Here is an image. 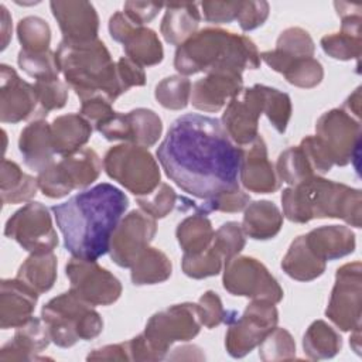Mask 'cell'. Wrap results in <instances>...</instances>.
Returning <instances> with one entry per match:
<instances>
[{"mask_svg":"<svg viewBox=\"0 0 362 362\" xmlns=\"http://www.w3.org/2000/svg\"><path fill=\"white\" fill-rule=\"evenodd\" d=\"M225 259L214 243H211L208 249L199 253H184L181 259V269L184 274L195 280L216 276L221 273Z\"/></svg>","mask_w":362,"mask_h":362,"instance_id":"obj_42","label":"cell"},{"mask_svg":"<svg viewBox=\"0 0 362 362\" xmlns=\"http://www.w3.org/2000/svg\"><path fill=\"white\" fill-rule=\"evenodd\" d=\"M103 170L136 197L148 195L161 182L157 160L147 147L122 143L110 147L103 157Z\"/></svg>","mask_w":362,"mask_h":362,"instance_id":"obj_7","label":"cell"},{"mask_svg":"<svg viewBox=\"0 0 362 362\" xmlns=\"http://www.w3.org/2000/svg\"><path fill=\"white\" fill-rule=\"evenodd\" d=\"M262 100H263V113L269 119L274 130L283 134L290 122L293 106L288 93L279 90L272 86L260 85Z\"/></svg>","mask_w":362,"mask_h":362,"instance_id":"obj_43","label":"cell"},{"mask_svg":"<svg viewBox=\"0 0 362 362\" xmlns=\"http://www.w3.org/2000/svg\"><path fill=\"white\" fill-rule=\"evenodd\" d=\"M201 327L197 304L181 303L154 313L141 334L153 352L154 361H161L167 356L174 342L194 339Z\"/></svg>","mask_w":362,"mask_h":362,"instance_id":"obj_9","label":"cell"},{"mask_svg":"<svg viewBox=\"0 0 362 362\" xmlns=\"http://www.w3.org/2000/svg\"><path fill=\"white\" fill-rule=\"evenodd\" d=\"M117 74L120 82L126 92L133 86H144L146 85V72L141 65L130 59L129 57H120L116 62Z\"/></svg>","mask_w":362,"mask_h":362,"instance_id":"obj_56","label":"cell"},{"mask_svg":"<svg viewBox=\"0 0 362 362\" xmlns=\"http://www.w3.org/2000/svg\"><path fill=\"white\" fill-rule=\"evenodd\" d=\"M334 7L341 17V30L324 35L320 41L321 48L338 61L358 59L362 51V7L344 1H335Z\"/></svg>","mask_w":362,"mask_h":362,"instance_id":"obj_22","label":"cell"},{"mask_svg":"<svg viewBox=\"0 0 362 362\" xmlns=\"http://www.w3.org/2000/svg\"><path fill=\"white\" fill-rule=\"evenodd\" d=\"M69 291L90 305H112L123 291L120 280L95 260L71 257L65 266Z\"/></svg>","mask_w":362,"mask_h":362,"instance_id":"obj_14","label":"cell"},{"mask_svg":"<svg viewBox=\"0 0 362 362\" xmlns=\"http://www.w3.org/2000/svg\"><path fill=\"white\" fill-rule=\"evenodd\" d=\"M327 262L321 260L307 245L305 235L297 236L288 246L283 260V272L297 281H313L324 274Z\"/></svg>","mask_w":362,"mask_h":362,"instance_id":"obj_33","label":"cell"},{"mask_svg":"<svg viewBox=\"0 0 362 362\" xmlns=\"http://www.w3.org/2000/svg\"><path fill=\"white\" fill-rule=\"evenodd\" d=\"M115 113L116 110H113L112 103L103 98H90L81 102L79 115H82L95 130L106 123Z\"/></svg>","mask_w":362,"mask_h":362,"instance_id":"obj_55","label":"cell"},{"mask_svg":"<svg viewBox=\"0 0 362 362\" xmlns=\"http://www.w3.org/2000/svg\"><path fill=\"white\" fill-rule=\"evenodd\" d=\"M274 49L291 58H304L314 57L315 44L307 30L301 27H288L277 37Z\"/></svg>","mask_w":362,"mask_h":362,"instance_id":"obj_47","label":"cell"},{"mask_svg":"<svg viewBox=\"0 0 362 362\" xmlns=\"http://www.w3.org/2000/svg\"><path fill=\"white\" fill-rule=\"evenodd\" d=\"M341 348V335L324 320H315L304 332L303 351L311 361L334 358Z\"/></svg>","mask_w":362,"mask_h":362,"instance_id":"obj_37","label":"cell"},{"mask_svg":"<svg viewBox=\"0 0 362 362\" xmlns=\"http://www.w3.org/2000/svg\"><path fill=\"white\" fill-rule=\"evenodd\" d=\"M304 235L310 249L324 262L345 257L356 247L355 233L344 225H324Z\"/></svg>","mask_w":362,"mask_h":362,"instance_id":"obj_29","label":"cell"},{"mask_svg":"<svg viewBox=\"0 0 362 362\" xmlns=\"http://www.w3.org/2000/svg\"><path fill=\"white\" fill-rule=\"evenodd\" d=\"M54 18L66 42L81 44L98 40L99 16L95 6L83 0H55L49 3Z\"/></svg>","mask_w":362,"mask_h":362,"instance_id":"obj_23","label":"cell"},{"mask_svg":"<svg viewBox=\"0 0 362 362\" xmlns=\"http://www.w3.org/2000/svg\"><path fill=\"white\" fill-rule=\"evenodd\" d=\"M274 170L279 180L290 187L317 175L300 146H291L281 151Z\"/></svg>","mask_w":362,"mask_h":362,"instance_id":"obj_39","label":"cell"},{"mask_svg":"<svg viewBox=\"0 0 362 362\" xmlns=\"http://www.w3.org/2000/svg\"><path fill=\"white\" fill-rule=\"evenodd\" d=\"M225 322V348L232 358H243L250 354L266 335L277 327L279 311L274 303L252 300L240 317L236 311H228Z\"/></svg>","mask_w":362,"mask_h":362,"instance_id":"obj_10","label":"cell"},{"mask_svg":"<svg viewBox=\"0 0 362 362\" xmlns=\"http://www.w3.org/2000/svg\"><path fill=\"white\" fill-rule=\"evenodd\" d=\"M352 334H351V338H349V344H351V346L354 348V351L359 355L361 354V341H359V338H361V328H356V329H354V331H351Z\"/></svg>","mask_w":362,"mask_h":362,"instance_id":"obj_62","label":"cell"},{"mask_svg":"<svg viewBox=\"0 0 362 362\" xmlns=\"http://www.w3.org/2000/svg\"><path fill=\"white\" fill-rule=\"evenodd\" d=\"M298 146L304 151L317 175H324L334 167L328 150L317 136L304 137Z\"/></svg>","mask_w":362,"mask_h":362,"instance_id":"obj_52","label":"cell"},{"mask_svg":"<svg viewBox=\"0 0 362 362\" xmlns=\"http://www.w3.org/2000/svg\"><path fill=\"white\" fill-rule=\"evenodd\" d=\"M201 16L212 24L232 23L238 18L242 1H201Z\"/></svg>","mask_w":362,"mask_h":362,"instance_id":"obj_53","label":"cell"},{"mask_svg":"<svg viewBox=\"0 0 362 362\" xmlns=\"http://www.w3.org/2000/svg\"><path fill=\"white\" fill-rule=\"evenodd\" d=\"M156 154L165 175L195 198L239 188L242 147L230 140L216 117L198 113L177 117Z\"/></svg>","mask_w":362,"mask_h":362,"instance_id":"obj_1","label":"cell"},{"mask_svg":"<svg viewBox=\"0 0 362 362\" xmlns=\"http://www.w3.org/2000/svg\"><path fill=\"white\" fill-rule=\"evenodd\" d=\"M195 304H197V313H198L199 322L205 328L211 329V328H215L219 324L225 322L228 311H225V308L222 305V300L218 296V293L208 290L198 298V301Z\"/></svg>","mask_w":362,"mask_h":362,"instance_id":"obj_51","label":"cell"},{"mask_svg":"<svg viewBox=\"0 0 362 362\" xmlns=\"http://www.w3.org/2000/svg\"><path fill=\"white\" fill-rule=\"evenodd\" d=\"M17 38L21 51L45 52L51 44V28L48 23L38 16H27L17 24Z\"/></svg>","mask_w":362,"mask_h":362,"instance_id":"obj_41","label":"cell"},{"mask_svg":"<svg viewBox=\"0 0 362 362\" xmlns=\"http://www.w3.org/2000/svg\"><path fill=\"white\" fill-rule=\"evenodd\" d=\"M110 37L123 45L126 57L141 66H153L163 61L164 49L157 33L146 25L134 24L123 11L109 18Z\"/></svg>","mask_w":362,"mask_h":362,"instance_id":"obj_17","label":"cell"},{"mask_svg":"<svg viewBox=\"0 0 362 362\" xmlns=\"http://www.w3.org/2000/svg\"><path fill=\"white\" fill-rule=\"evenodd\" d=\"M177 192L167 182H160V185L148 195L136 198L139 208L147 212L154 219L165 218L177 206Z\"/></svg>","mask_w":362,"mask_h":362,"instance_id":"obj_49","label":"cell"},{"mask_svg":"<svg viewBox=\"0 0 362 362\" xmlns=\"http://www.w3.org/2000/svg\"><path fill=\"white\" fill-rule=\"evenodd\" d=\"M242 71L230 66H218L197 79L191 88V105L201 112H219L243 89Z\"/></svg>","mask_w":362,"mask_h":362,"instance_id":"obj_20","label":"cell"},{"mask_svg":"<svg viewBox=\"0 0 362 362\" xmlns=\"http://www.w3.org/2000/svg\"><path fill=\"white\" fill-rule=\"evenodd\" d=\"M58 259L52 252L30 253L17 270V279L38 294L49 291L57 281Z\"/></svg>","mask_w":362,"mask_h":362,"instance_id":"obj_35","label":"cell"},{"mask_svg":"<svg viewBox=\"0 0 362 362\" xmlns=\"http://www.w3.org/2000/svg\"><path fill=\"white\" fill-rule=\"evenodd\" d=\"M342 109L346 110L354 117L359 119L361 116V86H358L344 102Z\"/></svg>","mask_w":362,"mask_h":362,"instance_id":"obj_60","label":"cell"},{"mask_svg":"<svg viewBox=\"0 0 362 362\" xmlns=\"http://www.w3.org/2000/svg\"><path fill=\"white\" fill-rule=\"evenodd\" d=\"M86 359L88 361H130V356L127 351V344L120 342V344H110V345L92 349L88 354Z\"/></svg>","mask_w":362,"mask_h":362,"instance_id":"obj_58","label":"cell"},{"mask_svg":"<svg viewBox=\"0 0 362 362\" xmlns=\"http://www.w3.org/2000/svg\"><path fill=\"white\" fill-rule=\"evenodd\" d=\"M181 198L187 204V206L184 209H194L195 212L204 214V215H208L211 212H228V214L240 212L250 202L249 194H246L240 188L219 192L214 197H209V198L204 199L198 205L195 202L184 198V197H181Z\"/></svg>","mask_w":362,"mask_h":362,"instance_id":"obj_44","label":"cell"},{"mask_svg":"<svg viewBox=\"0 0 362 362\" xmlns=\"http://www.w3.org/2000/svg\"><path fill=\"white\" fill-rule=\"evenodd\" d=\"M192 83L188 76L170 75L161 79L154 89V98L160 106L168 110L185 109L189 103Z\"/></svg>","mask_w":362,"mask_h":362,"instance_id":"obj_40","label":"cell"},{"mask_svg":"<svg viewBox=\"0 0 362 362\" xmlns=\"http://www.w3.org/2000/svg\"><path fill=\"white\" fill-rule=\"evenodd\" d=\"M18 151L24 164L37 173L54 163V144L51 124L44 119H37L28 123L18 137Z\"/></svg>","mask_w":362,"mask_h":362,"instance_id":"obj_28","label":"cell"},{"mask_svg":"<svg viewBox=\"0 0 362 362\" xmlns=\"http://www.w3.org/2000/svg\"><path fill=\"white\" fill-rule=\"evenodd\" d=\"M201 18L199 3L165 4L160 33L165 42L178 47L198 31Z\"/></svg>","mask_w":362,"mask_h":362,"instance_id":"obj_30","label":"cell"},{"mask_svg":"<svg viewBox=\"0 0 362 362\" xmlns=\"http://www.w3.org/2000/svg\"><path fill=\"white\" fill-rule=\"evenodd\" d=\"M259 358L264 362L296 358L294 338L286 328L276 327L259 344Z\"/></svg>","mask_w":362,"mask_h":362,"instance_id":"obj_46","label":"cell"},{"mask_svg":"<svg viewBox=\"0 0 362 362\" xmlns=\"http://www.w3.org/2000/svg\"><path fill=\"white\" fill-rule=\"evenodd\" d=\"M223 288L238 297L280 303L284 291L276 277L257 259L236 255L223 266Z\"/></svg>","mask_w":362,"mask_h":362,"instance_id":"obj_11","label":"cell"},{"mask_svg":"<svg viewBox=\"0 0 362 362\" xmlns=\"http://www.w3.org/2000/svg\"><path fill=\"white\" fill-rule=\"evenodd\" d=\"M102 167L103 161L99 154L90 147H83L38 173V188L45 197L59 199L75 189H85L93 184L99 178Z\"/></svg>","mask_w":362,"mask_h":362,"instance_id":"obj_8","label":"cell"},{"mask_svg":"<svg viewBox=\"0 0 362 362\" xmlns=\"http://www.w3.org/2000/svg\"><path fill=\"white\" fill-rule=\"evenodd\" d=\"M164 7L161 3H147V1H126L123 4V13L137 25H144L150 23L158 11Z\"/></svg>","mask_w":362,"mask_h":362,"instance_id":"obj_57","label":"cell"},{"mask_svg":"<svg viewBox=\"0 0 362 362\" xmlns=\"http://www.w3.org/2000/svg\"><path fill=\"white\" fill-rule=\"evenodd\" d=\"M92 124L79 113L58 116L51 123V134L55 154L68 156L81 148L92 136Z\"/></svg>","mask_w":362,"mask_h":362,"instance_id":"obj_31","label":"cell"},{"mask_svg":"<svg viewBox=\"0 0 362 362\" xmlns=\"http://www.w3.org/2000/svg\"><path fill=\"white\" fill-rule=\"evenodd\" d=\"M157 233V219L143 209L126 214L110 238V259L124 269H130L140 253L148 247Z\"/></svg>","mask_w":362,"mask_h":362,"instance_id":"obj_16","label":"cell"},{"mask_svg":"<svg viewBox=\"0 0 362 362\" xmlns=\"http://www.w3.org/2000/svg\"><path fill=\"white\" fill-rule=\"evenodd\" d=\"M41 318L51 341L59 348H71L78 341H90L103 331L100 314L69 290L45 303Z\"/></svg>","mask_w":362,"mask_h":362,"instance_id":"obj_6","label":"cell"},{"mask_svg":"<svg viewBox=\"0 0 362 362\" xmlns=\"http://www.w3.org/2000/svg\"><path fill=\"white\" fill-rule=\"evenodd\" d=\"M245 236L242 225L235 221H228L215 230L212 243L222 253L225 263L242 252L246 245Z\"/></svg>","mask_w":362,"mask_h":362,"instance_id":"obj_50","label":"cell"},{"mask_svg":"<svg viewBox=\"0 0 362 362\" xmlns=\"http://www.w3.org/2000/svg\"><path fill=\"white\" fill-rule=\"evenodd\" d=\"M260 61L273 71L281 74L290 85L297 88H315L324 78V68L314 57L291 58L276 49H270L260 54Z\"/></svg>","mask_w":362,"mask_h":362,"instance_id":"obj_27","label":"cell"},{"mask_svg":"<svg viewBox=\"0 0 362 362\" xmlns=\"http://www.w3.org/2000/svg\"><path fill=\"white\" fill-rule=\"evenodd\" d=\"M51 337L42 318L31 317L27 322L16 328L11 341L0 349V361H42L40 352L48 348Z\"/></svg>","mask_w":362,"mask_h":362,"instance_id":"obj_26","label":"cell"},{"mask_svg":"<svg viewBox=\"0 0 362 362\" xmlns=\"http://www.w3.org/2000/svg\"><path fill=\"white\" fill-rule=\"evenodd\" d=\"M215 230L209 218L204 214L195 212L184 218L175 229V236L180 247L184 253L194 255L209 247L212 243Z\"/></svg>","mask_w":362,"mask_h":362,"instance_id":"obj_38","label":"cell"},{"mask_svg":"<svg viewBox=\"0 0 362 362\" xmlns=\"http://www.w3.org/2000/svg\"><path fill=\"white\" fill-rule=\"evenodd\" d=\"M218 66L239 71L257 69L260 54L252 38L219 27H205L177 47L174 68L182 76L208 72Z\"/></svg>","mask_w":362,"mask_h":362,"instance_id":"obj_4","label":"cell"},{"mask_svg":"<svg viewBox=\"0 0 362 362\" xmlns=\"http://www.w3.org/2000/svg\"><path fill=\"white\" fill-rule=\"evenodd\" d=\"M263 115L260 83L243 88L230 99L222 113L221 123L230 140L245 147L259 136V119Z\"/></svg>","mask_w":362,"mask_h":362,"instance_id":"obj_18","label":"cell"},{"mask_svg":"<svg viewBox=\"0 0 362 362\" xmlns=\"http://www.w3.org/2000/svg\"><path fill=\"white\" fill-rule=\"evenodd\" d=\"M17 64L21 71H24L28 76L34 78L35 81L55 79L61 72L57 62V55L51 49L37 54L20 49L17 55Z\"/></svg>","mask_w":362,"mask_h":362,"instance_id":"obj_45","label":"cell"},{"mask_svg":"<svg viewBox=\"0 0 362 362\" xmlns=\"http://www.w3.org/2000/svg\"><path fill=\"white\" fill-rule=\"evenodd\" d=\"M270 6L267 1H242L240 11L238 14L239 27L243 31H252L263 25L269 17Z\"/></svg>","mask_w":362,"mask_h":362,"instance_id":"obj_54","label":"cell"},{"mask_svg":"<svg viewBox=\"0 0 362 362\" xmlns=\"http://www.w3.org/2000/svg\"><path fill=\"white\" fill-rule=\"evenodd\" d=\"M328 320L341 331L361 328L362 317V264L345 263L337 269L335 283L325 308Z\"/></svg>","mask_w":362,"mask_h":362,"instance_id":"obj_13","label":"cell"},{"mask_svg":"<svg viewBox=\"0 0 362 362\" xmlns=\"http://www.w3.org/2000/svg\"><path fill=\"white\" fill-rule=\"evenodd\" d=\"M55 55L65 83L75 90L81 102L90 98H103L113 103L126 92L116 62H113L102 40L81 44L62 40Z\"/></svg>","mask_w":362,"mask_h":362,"instance_id":"obj_5","label":"cell"},{"mask_svg":"<svg viewBox=\"0 0 362 362\" xmlns=\"http://www.w3.org/2000/svg\"><path fill=\"white\" fill-rule=\"evenodd\" d=\"M173 263L168 256L157 249L147 247L130 267V279L134 286H153L171 277Z\"/></svg>","mask_w":362,"mask_h":362,"instance_id":"obj_36","label":"cell"},{"mask_svg":"<svg viewBox=\"0 0 362 362\" xmlns=\"http://www.w3.org/2000/svg\"><path fill=\"white\" fill-rule=\"evenodd\" d=\"M129 198L117 187L100 182L51 208L64 247L78 259L98 260L109 252L110 238Z\"/></svg>","mask_w":362,"mask_h":362,"instance_id":"obj_2","label":"cell"},{"mask_svg":"<svg viewBox=\"0 0 362 362\" xmlns=\"http://www.w3.org/2000/svg\"><path fill=\"white\" fill-rule=\"evenodd\" d=\"M315 136L328 150L334 165L345 167L359 157L361 120L342 107L322 113L315 123Z\"/></svg>","mask_w":362,"mask_h":362,"instance_id":"obj_15","label":"cell"},{"mask_svg":"<svg viewBox=\"0 0 362 362\" xmlns=\"http://www.w3.org/2000/svg\"><path fill=\"white\" fill-rule=\"evenodd\" d=\"M4 236L30 253L52 252L59 243L49 209L38 201L27 202L7 219Z\"/></svg>","mask_w":362,"mask_h":362,"instance_id":"obj_12","label":"cell"},{"mask_svg":"<svg viewBox=\"0 0 362 362\" xmlns=\"http://www.w3.org/2000/svg\"><path fill=\"white\" fill-rule=\"evenodd\" d=\"M38 296L17 277L3 279L0 281V328H17L27 322L33 317Z\"/></svg>","mask_w":362,"mask_h":362,"instance_id":"obj_25","label":"cell"},{"mask_svg":"<svg viewBox=\"0 0 362 362\" xmlns=\"http://www.w3.org/2000/svg\"><path fill=\"white\" fill-rule=\"evenodd\" d=\"M38 98V115L47 116L51 110L62 109L68 100V85L58 78L38 79L34 83Z\"/></svg>","mask_w":362,"mask_h":362,"instance_id":"obj_48","label":"cell"},{"mask_svg":"<svg viewBox=\"0 0 362 362\" xmlns=\"http://www.w3.org/2000/svg\"><path fill=\"white\" fill-rule=\"evenodd\" d=\"M109 141H124L143 147L154 146L163 133L161 117L151 109L137 107L127 113L116 112L96 129Z\"/></svg>","mask_w":362,"mask_h":362,"instance_id":"obj_19","label":"cell"},{"mask_svg":"<svg viewBox=\"0 0 362 362\" xmlns=\"http://www.w3.org/2000/svg\"><path fill=\"white\" fill-rule=\"evenodd\" d=\"M38 188V181L33 175L24 173L16 161L3 158L0 171V195L6 205L30 202Z\"/></svg>","mask_w":362,"mask_h":362,"instance_id":"obj_34","label":"cell"},{"mask_svg":"<svg viewBox=\"0 0 362 362\" xmlns=\"http://www.w3.org/2000/svg\"><path fill=\"white\" fill-rule=\"evenodd\" d=\"M242 229L255 240L273 239L283 226V214L279 206L267 199L253 201L243 209Z\"/></svg>","mask_w":362,"mask_h":362,"instance_id":"obj_32","label":"cell"},{"mask_svg":"<svg viewBox=\"0 0 362 362\" xmlns=\"http://www.w3.org/2000/svg\"><path fill=\"white\" fill-rule=\"evenodd\" d=\"M167 359H205L202 349L197 345H182L173 349V354L165 356Z\"/></svg>","mask_w":362,"mask_h":362,"instance_id":"obj_59","label":"cell"},{"mask_svg":"<svg viewBox=\"0 0 362 362\" xmlns=\"http://www.w3.org/2000/svg\"><path fill=\"white\" fill-rule=\"evenodd\" d=\"M239 181L246 191L255 194H273L280 188L281 181L269 160L267 146L260 134L242 147Z\"/></svg>","mask_w":362,"mask_h":362,"instance_id":"obj_24","label":"cell"},{"mask_svg":"<svg viewBox=\"0 0 362 362\" xmlns=\"http://www.w3.org/2000/svg\"><path fill=\"white\" fill-rule=\"evenodd\" d=\"M38 115V98L33 83L21 79L7 64L0 65V122L20 123Z\"/></svg>","mask_w":362,"mask_h":362,"instance_id":"obj_21","label":"cell"},{"mask_svg":"<svg viewBox=\"0 0 362 362\" xmlns=\"http://www.w3.org/2000/svg\"><path fill=\"white\" fill-rule=\"evenodd\" d=\"M281 205L283 216L294 223L335 218L354 228H361V189L327 180L322 175H313L297 185L284 188Z\"/></svg>","mask_w":362,"mask_h":362,"instance_id":"obj_3","label":"cell"},{"mask_svg":"<svg viewBox=\"0 0 362 362\" xmlns=\"http://www.w3.org/2000/svg\"><path fill=\"white\" fill-rule=\"evenodd\" d=\"M0 11H1V35H3L1 49H4L8 44L10 34H11V17L4 4H0Z\"/></svg>","mask_w":362,"mask_h":362,"instance_id":"obj_61","label":"cell"}]
</instances>
